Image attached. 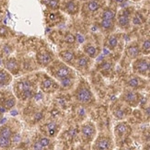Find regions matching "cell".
Returning <instances> with one entry per match:
<instances>
[{
  "label": "cell",
  "mask_w": 150,
  "mask_h": 150,
  "mask_svg": "<svg viewBox=\"0 0 150 150\" xmlns=\"http://www.w3.org/2000/svg\"><path fill=\"white\" fill-rule=\"evenodd\" d=\"M134 71L138 75L147 76L149 72V64L145 59H137L133 66Z\"/></svg>",
  "instance_id": "obj_1"
},
{
  "label": "cell",
  "mask_w": 150,
  "mask_h": 150,
  "mask_svg": "<svg viewBox=\"0 0 150 150\" xmlns=\"http://www.w3.org/2000/svg\"><path fill=\"white\" fill-rule=\"evenodd\" d=\"M139 100H140L139 94L134 92V91L127 90L125 92V94H123V100H125L126 103H128L129 105H132V106L137 105L139 102Z\"/></svg>",
  "instance_id": "obj_2"
},
{
  "label": "cell",
  "mask_w": 150,
  "mask_h": 150,
  "mask_svg": "<svg viewBox=\"0 0 150 150\" xmlns=\"http://www.w3.org/2000/svg\"><path fill=\"white\" fill-rule=\"evenodd\" d=\"M76 99L82 103H88L92 100V93L87 88H81L76 92Z\"/></svg>",
  "instance_id": "obj_3"
},
{
  "label": "cell",
  "mask_w": 150,
  "mask_h": 150,
  "mask_svg": "<svg viewBox=\"0 0 150 150\" xmlns=\"http://www.w3.org/2000/svg\"><path fill=\"white\" fill-rule=\"evenodd\" d=\"M81 132L85 137L88 139H90L94 136V134L96 133V129H95L94 125H92V123H87V125H84L82 126Z\"/></svg>",
  "instance_id": "obj_4"
},
{
  "label": "cell",
  "mask_w": 150,
  "mask_h": 150,
  "mask_svg": "<svg viewBox=\"0 0 150 150\" xmlns=\"http://www.w3.org/2000/svg\"><path fill=\"white\" fill-rule=\"evenodd\" d=\"M129 10L125 9L120 13L118 17V23L122 28H126L129 26L130 23V18H129Z\"/></svg>",
  "instance_id": "obj_5"
},
{
  "label": "cell",
  "mask_w": 150,
  "mask_h": 150,
  "mask_svg": "<svg viewBox=\"0 0 150 150\" xmlns=\"http://www.w3.org/2000/svg\"><path fill=\"white\" fill-rule=\"evenodd\" d=\"M112 147V143H110L109 138L101 137L98 139L94 145V148L96 149H110Z\"/></svg>",
  "instance_id": "obj_6"
},
{
  "label": "cell",
  "mask_w": 150,
  "mask_h": 150,
  "mask_svg": "<svg viewBox=\"0 0 150 150\" xmlns=\"http://www.w3.org/2000/svg\"><path fill=\"white\" fill-rule=\"evenodd\" d=\"M114 131H115V134L118 136V137H123V136L126 135V134H128L129 127L126 123L121 122L119 125H116Z\"/></svg>",
  "instance_id": "obj_7"
},
{
  "label": "cell",
  "mask_w": 150,
  "mask_h": 150,
  "mask_svg": "<svg viewBox=\"0 0 150 150\" xmlns=\"http://www.w3.org/2000/svg\"><path fill=\"white\" fill-rule=\"evenodd\" d=\"M126 53H127V55L129 57L135 58V57H137L139 55L140 49H139L137 44H132V45H130V46L127 48Z\"/></svg>",
  "instance_id": "obj_8"
},
{
  "label": "cell",
  "mask_w": 150,
  "mask_h": 150,
  "mask_svg": "<svg viewBox=\"0 0 150 150\" xmlns=\"http://www.w3.org/2000/svg\"><path fill=\"white\" fill-rule=\"evenodd\" d=\"M127 85L130 88H138L139 87L142 86V80L140 79V78L136 77V76H133V77H130L129 79H128Z\"/></svg>",
  "instance_id": "obj_9"
},
{
  "label": "cell",
  "mask_w": 150,
  "mask_h": 150,
  "mask_svg": "<svg viewBox=\"0 0 150 150\" xmlns=\"http://www.w3.org/2000/svg\"><path fill=\"white\" fill-rule=\"evenodd\" d=\"M38 61L41 64L46 66L51 61H52V56L48 53H42L38 55Z\"/></svg>",
  "instance_id": "obj_10"
},
{
  "label": "cell",
  "mask_w": 150,
  "mask_h": 150,
  "mask_svg": "<svg viewBox=\"0 0 150 150\" xmlns=\"http://www.w3.org/2000/svg\"><path fill=\"white\" fill-rule=\"evenodd\" d=\"M18 91L21 92V94L24 91H27V90H31V85L29 81H21L18 84L17 86Z\"/></svg>",
  "instance_id": "obj_11"
},
{
  "label": "cell",
  "mask_w": 150,
  "mask_h": 150,
  "mask_svg": "<svg viewBox=\"0 0 150 150\" xmlns=\"http://www.w3.org/2000/svg\"><path fill=\"white\" fill-rule=\"evenodd\" d=\"M10 82V76L8 72L0 70V85H5Z\"/></svg>",
  "instance_id": "obj_12"
},
{
  "label": "cell",
  "mask_w": 150,
  "mask_h": 150,
  "mask_svg": "<svg viewBox=\"0 0 150 150\" xmlns=\"http://www.w3.org/2000/svg\"><path fill=\"white\" fill-rule=\"evenodd\" d=\"M115 18V12L110 9V8H107L103 11L102 13V18L103 19H110V21H113Z\"/></svg>",
  "instance_id": "obj_13"
},
{
  "label": "cell",
  "mask_w": 150,
  "mask_h": 150,
  "mask_svg": "<svg viewBox=\"0 0 150 150\" xmlns=\"http://www.w3.org/2000/svg\"><path fill=\"white\" fill-rule=\"evenodd\" d=\"M60 56H61V58L64 61L70 62V61H72L74 59L75 55H74L73 52H71V51H64V52H63V53H61Z\"/></svg>",
  "instance_id": "obj_14"
},
{
  "label": "cell",
  "mask_w": 150,
  "mask_h": 150,
  "mask_svg": "<svg viewBox=\"0 0 150 150\" xmlns=\"http://www.w3.org/2000/svg\"><path fill=\"white\" fill-rule=\"evenodd\" d=\"M88 8L89 11L91 12H94V11H97L100 8V2L98 1V0H92V1H90L88 3Z\"/></svg>",
  "instance_id": "obj_15"
},
{
  "label": "cell",
  "mask_w": 150,
  "mask_h": 150,
  "mask_svg": "<svg viewBox=\"0 0 150 150\" xmlns=\"http://www.w3.org/2000/svg\"><path fill=\"white\" fill-rule=\"evenodd\" d=\"M70 74V71L67 67H60L56 71V76L60 78H63V77H66V76H68Z\"/></svg>",
  "instance_id": "obj_16"
},
{
  "label": "cell",
  "mask_w": 150,
  "mask_h": 150,
  "mask_svg": "<svg viewBox=\"0 0 150 150\" xmlns=\"http://www.w3.org/2000/svg\"><path fill=\"white\" fill-rule=\"evenodd\" d=\"M85 52H86L89 57L93 58L97 55V49L94 46H92V45H88V46L85 47Z\"/></svg>",
  "instance_id": "obj_17"
},
{
  "label": "cell",
  "mask_w": 150,
  "mask_h": 150,
  "mask_svg": "<svg viewBox=\"0 0 150 150\" xmlns=\"http://www.w3.org/2000/svg\"><path fill=\"white\" fill-rule=\"evenodd\" d=\"M101 27L104 30H112L113 29V21H110V19H103L102 18Z\"/></svg>",
  "instance_id": "obj_18"
},
{
  "label": "cell",
  "mask_w": 150,
  "mask_h": 150,
  "mask_svg": "<svg viewBox=\"0 0 150 150\" xmlns=\"http://www.w3.org/2000/svg\"><path fill=\"white\" fill-rule=\"evenodd\" d=\"M117 43H118V39L116 36H110L108 40L107 45L110 49H114L117 46Z\"/></svg>",
  "instance_id": "obj_19"
},
{
  "label": "cell",
  "mask_w": 150,
  "mask_h": 150,
  "mask_svg": "<svg viewBox=\"0 0 150 150\" xmlns=\"http://www.w3.org/2000/svg\"><path fill=\"white\" fill-rule=\"evenodd\" d=\"M0 136L2 137H6V138H10L11 137V130L9 127L5 126L3 128H1L0 130Z\"/></svg>",
  "instance_id": "obj_20"
},
{
  "label": "cell",
  "mask_w": 150,
  "mask_h": 150,
  "mask_svg": "<svg viewBox=\"0 0 150 150\" xmlns=\"http://www.w3.org/2000/svg\"><path fill=\"white\" fill-rule=\"evenodd\" d=\"M113 114L117 119H122V118H125V115H126L125 110H122V109H120V108L115 109L114 112H113Z\"/></svg>",
  "instance_id": "obj_21"
},
{
  "label": "cell",
  "mask_w": 150,
  "mask_h": 150,
  "mask_svg": "<svg viewBox=\"0 0 150 150\" xmlns=\"http://www.w3.org/2000/svg\"><path fill=\"white\" fill-rule=\"evenodd\" d=\"M10 146V138L2 137L0 136V147L1 148H8Z\"/></svg>",
  "instance_id": "obj_22"
},
{
  "label": "cell",
  "mask_w": 150,
  "mask_h": 150,
  "mask_svg": "<svg viewBox=\"0 0 150 150\" xmlns=\"http://www.w3.org/2000/svg\"><path fill=\"white\" fill-rule=\"evenodd\" d=\"M52 86H53V82H52L51 79H48V78L47 79H44L42 83V88L44 91H48L52 88Z\"/></svg>",
  "instance_id": "obj_23"
},
{
  "label": "cell",
  "mask_w": 150,
  "mask_h": 150,
  "mask_svg": "<svg viewBox=\"0 0 150 150\" xmlns=\"http://www.w3.org/2000/svg\"><path fill=\"white\" fill-rule=\"evenodd\" d=\"M142 51H143V53H145V54L150 53V39H147V40H146L143 42Z\"/></svg>",
  "instance_id": "obj_24"
},
{
  "label": "cell",
  "mask_w": 150,
  "mask_h": 150,
  "mask_svg": "<svg viewBox=\"0 0 150 150\" xmlns=\"http://www.w3.org/2000/svg\"><path fill=\"white\" fill-rule=\"evenodd\" d=\"M44 3L47 5V6L51 8H56L59 6L58 0H44Z\"/></svg>",
  "instance_id": "obj_25"
},
{
  "label": "cell",
  "mask_w": 150,
  "mask_h": 150,
  "mask_svg": "<svg viewBox=\"0 0 150 150\" xmlns=\"http://www.w3.org/2000/svg\"><path fill=\"white\" fill-rule=\"evenodd\" d=\"M67 9L69 13H72V14H74V13H76L77 11V6L75 5L74 2H69L67 5Z\"/></svg>",
  "instance_id": "obj_26"
},
{
  "label": "cell",
  "mask_w": 150,
  "mask_h": 150,
  "mask_svg": "<svg viewBox=\"0 0 150 150\" xmlns=\"http://www.w3.org/2000/svg\"><path fill=\"white\" fill-rule=\"evenodd\" d=\"M88 63V58L83 56V57H80L79 58V60H78V62H77V64H78V67H84L87 66Z\"/></svg>",
  "instance_id": "obj_27"
},
{
  "label": "cell",
  "mask_w": 150,
  "mask_h": 150,
  "mask_svg": "<svg viewBox=\"0 0 150 150\" xmlns=\"http://www.w3.org/2000/svg\"><path fill=\"white\" fill-rule=\"evenodd\" d=\"M64 41H66L67 43H74L76 42V38L73 34H67L66 36V39H64Z\"/></svg>",
  "instance_id": "obj_28"
},
{
  "label": "cell",
  "mask_w": 150,
  "mask_h": 150,
  "mask_svg": "<svg viewBox=\"0 0 150 150\" xmlns=\"http://www.w3.org/2000/svg\"><path fill=\"white\" fill-rule=\"evenodd\" d=\"M61 82L63 84V86L68 87L69 85H70V83H71V79H70V78H68V76H66V77L61 78Z\"/></svg>",
  "instance_id": "obj_29"
},
{
  "label": "cell",
  "mask_w": 150,
  "mask_h": 150,
  "mask_svg": "<svg viewBox=\"0 0 150 150\" xmlns=\"http://www.w3.org/2000/svg\"><path fill=\"white\" fill-rule=\"evenodd\" d=\"M133 21H134V24H141L142 21H143V19H142V18H141V16L139 14H136L134 16V19H133Z\"/></svg>",
  "instance_id": "obj_30"
},
{
  "label": "cell",
  "mask_w": 150,
  "mask_h": 150,
  "mask_svg": "<svg viewBox=\"0 0 150 150\" xmlns=\"http://www.w3.org/2000/svg\"><path fill=\"white\" fill-rule=\"evenodd\" d=\"M39 142H40L43 146H47L50 144V140H49L48 138H45V137L41 138V139H40V141H39Z\"/></svg>",
  "instance_id": "obj_31"
},
{
  "label": "cell",
  "mask_w": 150,
  "mask_h": 150,
  "mask_svg": "<svg viewBox=\"0 0 150 150\" xmlns=\"http://www.w3.org/2000/svg\"><path fill=\"white\" fill-rule=\"evenodd\" d=\"M14 104H15V102H14V100H8L6 103H5V105H6V108H8V109H10L11 107H13L14 106Z\"/></svg>",
  "instance_id": "obj_32"
},
{
  "label": "cell",
  "mask_w": 150,
  "mask_h": 150,
  "mask_svg": "<svg viewBox=\"0 0 150 150\" xmlns=\"http://www.w3.org/2000/svg\"><path fill=\"white\" fill-rule=\"evenodd\" d=\"M33 148L34 149H43L44 146L41 144L40 142H37V143H35V144L33 145Z\"/></svg>",
  "instance_id": "obj_33"
},
{
  "label": "cell",
  "mask_w": 150,
  "mask_h": 150,
  "mask_svg": "<svg viewBox=\"0 0 150 150\" xmlns=\"http://www.w3.org/2000/svg\"><path fill=\"white\" fill-rule=\"evenodd\" d=\"M110 67H112V64H110V63H108V62L102 64V68H103L104 70H109Z\"/></svg>",
  "instance_id": "obj_34"
},
{
  "label": "cell",
  "mask_w": 150,
  "mask_h": 150,
  "mask_svg": "<svg viewBox=\"0 0 150 150\" xmlns=\"http://www.w3.org/2000/svg\"><path fill=\"white\" fill-rule=\"evenodd\" d=\"M6 32V28H3V27H0V35H5Z\"/></svg>",
  "instance_id": "obj_35"
},
{
  "label": "cell",
  "mask_w": 150,
  "mask_h": 150,
  "mask_svg": "<svg viewBox=\"0 0 150 150\" xmlns=\"http://www.w3.org/2000/svg\"><path fill=\"white\" fill-rule=\"evenodd\" d=\"M114 2H116V3H118V4H121V3H122V2H125V0H113Z\"/></svg>",
  "instance_id": "obj_36"
},
{
  "label": "cell",
  "mask_w": 150,
  "mask_h": 150,
  "mask_svg": "<svg viewBox=\"0 0 150 150\" xmlns=\"http://www.w3.org/2000/svg\"><path fill=\"white\" fill-rule=\"evenodd\" d=\"M149 72H150V63H149Z\"/></svg>",
  "instance_id": "obj_37"
},
{
  "label": "cell",
  "mask_w": 150,
  "mask_h": 150,
  "mask_svg": "<svg viewBox=\"0 0 150 150\" xmlns=\"http://www.w3.org/2000/svg\"><path fill=\"white\" fill-rule=\"evenodd\" d=\"M147 148H149V149H150V146H148V147H147Z\"/></svg>",
  "instance_id": "obj_38"
}]
</instances>
